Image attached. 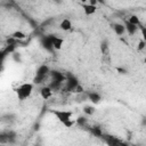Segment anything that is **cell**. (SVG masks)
Instances as JSON below:
<instances>
[{
  "label": "cell",
  "instance_id": "cell-1",
  "mask_svg": "<svg viewBox=\"0 0 146 146\" xmlns=\"http://www.w3.org/2000/svg\"><path fill=\"white\" fill-rule=\"evenodd\" d=\"M32 90H33V84L32 83H23L21 84L17 89H16V94H17V97L19 100H25L26 98H29L32 94Z\"/></svg>",
  "mask_w": 146,
  "mask_h": 146
},
{
  "label": "cell",
  "instance_id": "cell-2",
  "mask_svg": "<svg viewBox=\"0 0 146 146\" xmlns=\"http://www.w3.org/2000/svg\"><path fill=\"white\" fill-rule=\"evenodd\" d=\"M48 73H49V67L47 65H41L38 68V71H36V75H35L33 82L34 83H41V82H43V80L47 78Z\"/></svg>",
  "mask_w": 146,
  "mask_h": 146
},
{
  "label": "cell",
  "instance_id": "cell-3",
  "mask_svg": "<svg viewBox=\"0 0 146 146\" xmlns=\"http://www.w3.org/2000/svg\"><path fill=\"white\" fill-rule=\"evenodd\" d=\"M51 113L58 119V121H60L62 123H65L66 121L71 120L72 117V112L70 111H51Z\"/></svg>",
  "mask_w": 146,
  "mask_h": 146
},
{
  "label": "cell",
  "instance_id": "cell-4",
  "mask_svg": "<svg viewBox=\"0 0 146 146\" xmlns=\"http://www.w3.org/2000/svg\"><path fill=\"white\" fill-rule=\"evenodd\" d=\"M102 137L105 139V141L108 146H129L128 144H125L124 141L120 140L119 138H116L114 136H102Z\"/></svg>",
  "mask_w": 146,
  "mask_h": 146
},
{
  "label": "cell",
  "instance_id": "cell-5",
  "mask_svg": "<svg viewBox=\"0 0 146 146\" xmlns=\"http://www.w3.org/2000/svg\"><path fill=\"white\" fill-rule=\"evenodd\" d=\"M65 81H66V82H65V87H66V89H67L68 91H74V89H75L76 86L79 84L78 80H76L74 76H71V75H70Z\"/></svg>",
  "mask_w": 146,
  "mask_h": 146
},
{
  "label": "cell",
  "instance_id": "cell-6",
  "mask_svg": "<svg viewBox=\"0 0 146 146\" xmlns=\"http://www.w3.org/2000/svg\"><path fill=\"white\" fill-rule=\"evenodd\" d=\"M49 38H50V41H51V46H52V48H54V49L59 50V49L62 48L63 43H64V40H63L62 38L54 36V35H50Z\"/></svg>",
  "mask_w": 146,
  "mask_h": 146
},
{
  "label": "cell",
  "instance_id": "cell-7",
  "mask_svg": "<svg viewBox=\"0 0 146 146\" xmlns=\"http://www.w3.org/2000/svg\"><path fill=\"white\" fill-rule=\"evenodd\" d=\"M50 74H51L52 81H56V82H60V83H63V81H65V80H66L65 75H64L63 73H60L59 71H52Z\"/></svg>",
  "mask_w": 146,
  "mask_h": 146
},
{
  "label": "cell",
  "instance_id": "cell-8",
  "mask_svg": "<svg viewBox=\"0 0 146 146\" xmlns=\"http://www.w3.org/2000/svg\"><path fill=\"white\" fill-rule=\"evenodd\" d=\"M40 94H41V97H42L43 99H48V98L51 97V95H52V90H51L48 86H46V87H42V88H41Z\"/></svg>",
  "mask_w": 146,
  "mask_h": 146
},
{
  "label": "cell",
  "instance_id": "cell-9",
  "mask_svg": "<svg viewBox=\"0 0 146 146\" xmlns=\"http://www.w3.org/2000/svg\"><path fill=\"white\" fill-rule=\"evenodd\" d=\"M82 8H83V11H84L86 15H92L96 11V6H91L89 3L88 5H83Z\"/></svg>",
  "mask_w": 146,
  "mask_h": 146
},
{
  "label": "cell",
  "instance_id": "cell-10",
  "mask_svg": "<svg viewBox=\"0 0 146 146\" xmlns=\"http://www.w3.org/2000/svg\"><path fill=\"white\" fill-rule=\"evenodd\" d=\"M71 27H72V23H71L70 19L65 18L64 21H62V23H60V29H62L63 31H68V30H71Z\"/></svg>",
  "mask_w": 146,
  "mask_h": 146
},
{
  "label": "cell",
  "instance_id": "cell-11",
  "mask_svg": "<svg viewBox=\"0 0 146 146\" xmlns=\"http://www.w3.org/2000/svg\"><path fill=\"white\" fill-rule=\"evenodd\" d=\"M124 29H125V31H128V33H129V34H135V33L137 32L138 26L132 25V24H130V23H128V22H127V24H125Z\"/></svg>",
  "mask_w": 146,
  "mask_h": 146
},
{
  "label": "cell",
  "instance_id": "cell-12",
  "mask_svg": "<svg viewBox=\"0 0 146 146\" xmlns=\"http://www.w3.org/2000/svg\"><path fill=\"white\" fill-rule=\"evenodd\" d=\"M114 31H115V33L116 34H119V35H121V34H123L124 32H125V29H124V25H122V24H114Z\"/></svg>",
  "mask_w": 146,
  "mask_h": 146
},
{
  "label": "cell",
  "instance_id": "cell-13",
  "mask_svg": "<svg viewBox=\"0 0 146 146\" xmlns=\"http://www.w3.org/2000/svg\"><path fill=\"white\" fill-rule=\"evenodd\" d=\"M88 97H89V99H90L94 104H97V103L100 100V96H99L97 92H90Z\"/></svg>",
  "mask_w": 146,
  "mask_h": 146
},
{
  "label": "cell",
  "instance_id": "cell-14",
  "mask_svg": "<svg viewBox=\"0 0 146 146\" xmlns=\"http://www.w3.org/2000/svg\"><path fill=\"white\" fill-rule=\"evenodd\" d=\"M128 23H130V24H132V25H136V26H139V25H140V21H139V18H138V16H136V15L130 16Z\"/></svg>",
  "mask_w": 146,
  "mask_h": 146
},
{
  "label": "cell",
  "instance_id": "cell-15",
  "mask_svg": "<svg viewBox=\"0 0 146 146\" xmlns=\"http://www.w3.org/2000/svg\"><path fill=\"white\" fill-rule=\"evenodd\" d=\"M42 44H43L47 49H49V50L54 49L52 46H51V41H50V38H49V36H47V38H44V39L42 40Z\"/></svg>",
  "mask_w": 146,
  "mask_h": 146
},
{
  "label": "cell",
  "instance_id": "cell-16",
  "mask_svg": "<svg viewBox=\"0 0 146 146\" xmlns=\"http://www.w3.org/2000/svg\"><path fill=\"white\" fill-rule=\"evenodd\" d=\"M15 40H22V39H24L25 38V34L23 33V32H21V31H16V32H14L13 33V35H11Z\"/></svg>",
  "mask_w": 146,
  "mask_h": 146
},
{
  "label": "cell",
  "instance_id": "cell-17",
  "mask_svg": "<svg viewBox=\"0 0 146 146\" xmlns=\"http://www.w3.org/2000/svg\"><path fill=\"white\" fill-rule=\"evenodd\" d=\"M91 132H92L96 137H102V136H103V132H102L100 128H98V127H94V128H91Z\"/></svg>",
  "mask_w": 146,
  "mask_h": 146
},
{
  "label": "cell",
  "instance_id": "cell-18",
  "mask_svg": "<svg viewBox=\"0 0 146 146\" xmlns=\"http://www.w3.org/2000/svg\"><path fill=\"white\" fill-rule=\"evenodd\" d=\"M83 112L86 114H88V115H91V114L95 113V107L94 106H86L84 110H83Z\"/></svg>",
  "mask_w": 146,
  "mask_h": 146
},
{
  "label": "cell",
  "instance_id": "cell-19",
  "mask_svg": "<svg viewBox=\"0 0 146 146\" xmlns=\"http://www.w3.org/2000/svg\"><path fill=\"white\" fill-rule=\"evenodd\" d=\"M60 86H62V83H60V82L52 81V82H51V84H50V86H48V87H49L51 90H54V89L56 90V89H59V87H60Z\"/></svg>",
  "mask_w": 146,
  "mask_h": 146
},
{
  "label": "cell",
  "instance_id": "cell-20",
  "mask_svg": "<svg viewBox=\"0 0 146 146\" xmlns=\"http://www.w3.org/2000/svg\"><path fill=\"white\" fill-rule=\"evenodd\" d=\"M75 122H76V121H74V120H72V119H71V120H68V121H66V122H65V123H63V124H64L65 127H67V128H70V127H72V125H74V124H75Z\"/></svg>",
  "mask_w": 146,
  "mask_h": 146
},
{
  "label": "cell",
  "instance_id": "cell-21",
  "mask_svg": "<svg viewBox=\"0 0 146 146\" xmlns=\"http://www.w3.org/2000/svg\"><path fill=\"white\" fill-rule=\"evenodd\" d=\"M145 44H146V43H145V41H144V40H141V41L139 42V44H138V49H139V50L144 49V48H145Z\"/></svg>",
  "mask_w": 146,
  "mask_h": 146
},
{
  "label": "cell",
  "instance_id": "cell-22",
  "mask_svg": "<svg viewBox=\"0 0 146 146\" xmlns=\"http://www.w3.org/2000/svg\"><path fill=\"white\" fill-rule=\"evenodd\" d=\"M82 91H83V88H82L80 84H78L76 88L74 89V92H82Z\"/></svg>",
  "mask_w": 146,
  "mask_h": 146
},
{
  "label": "cell",
  "instance_id": "cell-23",
  "mask_svg": "<svg viewBox=\"0 0 146 146\" xmlns=\"http://www.w3.org/2000/svg\"><path fill=\"white\" fill-rule=\"evenodd\" d=\"M76 122L80 123V124H84V123H86V119H84V117H79V119L76 120Z\"/></svg>",
  "mask_w": 146,
  "mask_h": 146
},
{
  "label": "cell",
  "instance_id": "cell-24",
  "mask_svg": "<svg viewBox=\"0 0 146 146\" xmlns=\"http://www.w3.org/2000/svg\"><path fill=\"white\" fill-rule=\"evenodd\" d=\"M117 71H119V72H122V73H125V71L122 70V68H117Z\"/></svg>",
  "mask_w": 146,
  "mask_h": 146
},
{
  "label": "cell",
  "instance_id": "cell-25",
  "mask_svg": "<svg viewBox=\"0 0 146 146\" xmlns=\"http://www.w3.org/2000/svg\"><path fill=\"white\" fill-rule=\"evenodd\" d=\"M0 146H5V145H3V144H0Z\"/></svg>",
  "mask_w": 146,
  "mask_h": 146
}]
</instances>
